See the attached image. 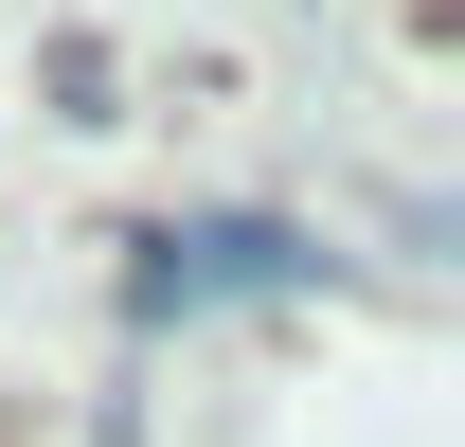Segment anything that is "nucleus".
I'll return each mask as SVG.
<instances>
[{"label": "nucleus", "instance_id": "f257e3e1", "mask_svg": "<svg viewBox=\"0 0 465 447\" xmlns=\"http://www.w3.org/2000/svg\"><path fill=\"white\" fill-rule=\"evenodd\" d=\"M251 286H322V233H287V215H179V233H143L125 304H143V323H197V304H251Z\"/></svg>", "mask_w": 465, "mask_h": 447}]
</instances>
